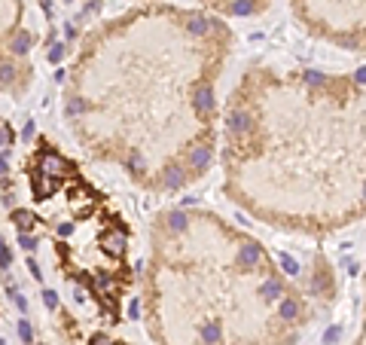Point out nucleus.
Here are the masks:
<instances>
[{"instance_id":"aec40b11","label":"nucleus","mask_w":366,"mask_h":345,"mask_svg":"<svg viewBox=\"0 0 366 345\" xmlns=\"http://www.w3.org/2000/svg\"><path fill=\"white\" fill-rule=\"evenodd\" d=\"M61 55H64V43H52V49H49V61H61Z\"/></svg>"},{"instance_id":"9d476101","label":"nucleus","mask_w":366,"mask_h":345,"mask_svg":"<svg viewBox=\"0 0 366 345\" xmlns=\"http://www.w3.org/2000/svg\"><path fill=\"white\" fill-rule=\"evenodd\" d=\"M9 49H12L15 55H24V52L31 49V37H27L24 31H18V34L12 37V43H9Z\"/></svg>"},{"instance_id":"f3484780","label":"nucleus","mask_w":366,"mask_h":345,"mask_svg":"<svg viewBox=\"0 0 366 345\" xmlns=\"http://www.w3.org/2000/svg\"><path fill=\"white\" fill-rule=\"evenodd\" d=\"M305 83L318 89V86H324V83H327V76H324L321 70H305Z\"/></svg>"},{"instance_id":"f257e3e1","label":"nucleus","mask_w":366,"mask_h":345,"mask_svg":"<svg viewBox=\"0 0 366 345\" xmlns=\"http://www.w3.org/2000/svg\"><path fill=\"white\" fill-rule=\"evenodd\" d=\"M226 125H229V135H247V131H250V125H254V119H250V113H247V110L235 107V110H229Z\"/></svg>"},{"instance_id":"473e14b6","label":"nucleus","mask_w":366,"mask_h":345,"mask_svg":"<svg viewBox=\"0 0 366 345\" xmlns=\"http://www.w3.org/2000/svg\"><path fill=\"white\" fill-rule=\"evenodd\" d=\"M92 345H110V339H107V336H95V339H92Z\"/></svg>"},{"instance_id":"7ed1b4c3","label":"nucleus","mask_w":366,"mask_h":345,"mask_svg":"<svg viewBox=\"0 0 366 345\" xmlns=\"http://www.w3.org/2000/svg\"><path fill=\"white\" fill-rule=\"evenodd\" d=\"M186 28H189V34H195V37H205L211 28H217V21H214V18H208V15H199V12H192V15H186Z\"/></svg>"},{"instance_id":"7c9ffc66","label":"nucleus","mask_w":366,"mask_h":345,"mask_svg":"<svg viewBox=\"0 0 366 345\" xmlns=\"http://www.w3.org/2000/svg\"><path fill=\"white\" fill-rule=\"evenodd\" d=\"M12 300H15V306H18V309H21V312H24V309H27V300H24V297H18V294H12Z\"/></svg>"},{"instance_id":"ddd939ff","label":"nucleus","mask_w":366,"mask_h":345,"mask_svg":"<svg viewBox=\"0 0 366 345\" xmlns=\"http://www.w3.org/2000/svg\"><path fill=\"white\" fill-rule=\"evenodd\" d=\"M260 294H263L266 300H278V297H281V281H275V278H269V281H263V287H260Z\"/></svg>"},{"instance_id":"6ab92c4d","label":"nucleus","mask_w":366,"mask_h":345,"mask_svg":"<svg viewBox=\"0 0 366 345\" xmlns=\"http://www.w3.org/2000/svg\"><path fill=\"white\" fill-rule=\"evenodd\" d=\"M339 339H342V330H339V327H330V330L324 333V342L327 345H336Z\"/></svg>"},{"instance_id":"0eeeda50","label":"nucleus","mask_w":366,"mask_h":345,"mask_svg":"<svg viewBox=\"0 0 366 345\" xmlns=\"http://www.w3.org/2000/svg\"><path fill=\"white\" fill-rule=\"evenodd\" d=\"M208 162H211V150H208V147H195V150L189 153V165H192L195 171H202Z\"/></svg>"},{"instance_id":"f704fd0d","label":"nucleus","mask_w":366,"mask_h":345,"mask_svg":"<svg viewBox=\"0 0 366 345\" xmlns=\"http://www.w3.org/2000/svg\"><path fill=\"white\" fill-rule=\"evenodd\" d=\"M3 248H6V242H3V238H0V251H3Z\"/></svg>"},{"instance_id":"72a5a7b5","label":"nucleus","mask_w":366,"mask_h":345,"mask_svg":"<svg viewBox=\"0 0 366 345\" xmlns=\"http://www.w3.org/2000/svg\"><path fill=\"white\" fill-rule=\"evenodd\" d=\"M6 174V156H0V177Z\"/></svg>"},{"instance_id":"f03ea898","label":"nucleus","mask_w":366,"mask_h":345,"mask_svg":"<svg viewBox=\"0 0 366 345\" xmlns=\"http://www.w3.org/2000/svg\"><path fill=\"white\" fill-rule=\"evenodd\" d=\"M61 171H67V162L55 153H43L40 156V177H58Z\"/></svg>"},{"instance_id":"a211bd4d","label":"nucleus","mask_w":366,"mask_h":345,"mask_svg":"<svg viewBox=\"0 0 366 345\" xmlns=\"http://www.w3.org/2000/svg\"><path fill=\"white\" fill-rule=\"evenodd\" d=\"M12 76H15V67L12 64H0V86L12 83Z\"/></svg>"},{"instance_id":"5701e85b","label":"nucleus","mask_w":366,"mask_h":345,"mask_svg":"<svg viewBox=\"0 0 366 345\" xmlns=\"http://www.w3.org/2000/svg\"><path fill=\"white\" fill-rule=\"evenodd\" d=\"M43 303H46V309H55L58 306V294L55 290H43Z\"/></svg>"},{"instance_id":"423d86ee","label":"nucleus","mask_w":366,"mask_h":345,"mask_svg":"<svg viewBox=\"0 0 366 345\" xmlns=\"http://www.w3.org/2000/svg\"><path fill=\"white\" fill-rule=\"evenodd\" d=\"M211 107H214V89L202 83V86L195 89V110H199V113H211Z\"/></svg>"},{"instance_id":"4468645a","label":"nucleus","mask_w":366,"mask_h":345,"mask_svg":"<svg viewBox=\"0 0 366 345\" xmlns=\"http://www.w3.org/2000/svg\"><path fill=\"white\" fill-rule=\"evenodd\" d=\"M202 339H205L208 345H217L220 342V324H214V321L205 324V327H202Z\"/></svg>"},{"instance_id":"6e6552de","label":"nucleus","mask_w":366,"mask_h":345,"mask_svg":"<svg viewBox=\"0 0 366 345\" xmlns=\"http://www.w3.org/2000/svg\"><path fill=\"white\" fill-rule=\"evenodd\" d=\"M162 183H165L168 190H177V187L183 183V168H180V165H171V168L165 171V177H162Z\"/></svg>"},{"instance_id":"a878e982","label":"nucleus","mask_w":366,"mask_h":345,"mask_svg":"<svg viewBox=\"0 0 366 345\" xmlns=\"http://www.w3.org/2000/svg\"><path fill=\"white\" fill-rule=\"evenodd\" d=\"M9 266H12V251L3 248V251H0V269H9Z\"/></svg>"},{"instance_id":"dca6fc26","label":"nucleus","mask_w":366,"mask_h":345,"mask_svg":"<svg viewBox=\"0 0 366 345\" xmlns=\"http://www.w3.org/2000/svg\"><path fill=\"white\" fill-rule=\"evenodd\" d=\"M229 9H232V15H250L254 0H235V3H229Z\"/></svg>"},{"instance_id":"39448f33","label":"nucleus","mask_w":366,"mask_h":345,"mask_svg":"<svg viewBox=\"0 0 366 345\" xmlns=\"http://www.w3.org/2000/svg\"><path fill=\"white\" fill-rule=\"evenodd\" d=\"M260 257H263V251H260L257 245H244V248L238 251L235 263H238L241 269H250V266H257V263H260Z\"/></svg>"},{"instance_id":"2eb2a0df","label":"nucleus","mask_w":366,"mask_h":345,"mask_svg":"<svg viewBox=\"0 0 366 345\" xmlns=\"http://www.w3.org/2000/svg\"><path fill=\"white\" fill-rule=\"evenodd\" d=\"M278 263H281V269H284L287 275H299V263H296L290 254H281V257H278Z\"/></svg>"},{"instance_id":"c85d7f7f","label":"nucleus","mask_w":366,"mask_h":345,"mask_svg":"<svg viewBox=\"0 0 366 345\" xmlns=\"http://www.w3.org/2000/svg\"><path fill=\"white\" fill-rule=\"evenodd\" d=\"M9 141H12V135H9V131H6V128H3V125H0V147H6V144H9Z\"/></svg>"},{"instance_id":"bb28decb","label":"nucleus","mask_w":366,"mask_h":345,"mask_svg":"<svg viewBox=\"0 0 366 345\" xmlns=\"http://www.w3.org/2000/svg\"><path fill=\"white\" fill-rule=\"evenodd\" d=\"M128 165H131L134 171H144V156H140V153H134V156L128 159Z\"/></svg>"},{"instance_id":"cd10ccee","label":"nucleus","mask_w":366,"mask_h":345,"mask_svg":"<svg viewBox=\"0 0 366 345\" xmlns=\"http://www.w3.org/2000/svg\"><path fill=\"white\" fill-rule=\"evenodd\" d=\"M70 232H73V226H70V223H58V235H64V238H67Z\"/></svg>"},{"instance_id":"412c9836","label":"nucleus","mask_w":366,"mask_h":345,"mask_svg":"<svg viewBox=\"0 0 366 345\" xmlns=\"http://www.w3.org/2000/svg\"><path fill=\"white\" fill-rule=\"evenodd\" d=\"M18 245H21L24 251H34V248H37V238L27 235V232H21V235H18Z\"/></svg>"},{"instance_id":"b1692460","label":"nucleus","mask_w":366,"mask_h":345,"mask_svg":"<svg viewBox=\"0 0 366 345\" xmlns=\"http://www.w3.org/2000/svg\"><path fill=\"white\" fill-rule=\"evenodd\" d=\"M18 336H21L24 342H31V339H34V333H31V324H27V321H18Z\"/></svg>"},{"instance_id":"f8f14e48","label":"nucleus","mask_w":366,"mask_h":345,"mask_svg":"<svg viewBox=\"0 0 366 345\" xmlns=\"http://www.w3.org/2000/svg\"><path fill=\"white\" fill-rule=\"evenodd\" d=\"M12 220L18 223V229H21V232H27L31 226H37V220H34V214H31V211H15V214H12Z\"/></svg>"},{"instance_id":"9b49d317","label":"nucleus","mask_w":366,"mask_h":345,"mask_svg":"<svg viewBox=\"0 0 366 345\" xmlns=\"http://www.w3.org/2000/svg\"><path fill=\"white\" fill-rule=\"evenodd\" d=\"M186 223H189V220H186L183 211H171V214H168V229H171V232H183Z\"/></svg>"},{"instance_id":"393cba45","label":"nucleus","mask_w":366,"mask_h":345,"mask_svg":"<svg viewBox=\"0 0 366 345\" xmlns=\"http://www.w3.org/2000/svg\"><path fill=\"white\" fill-rule=\"evenodd\" d=\"M137 315H140V300L134 297V300L128 303V318H131V321H137Z\"/></svg>"},{"instance_id":"4be33fe9","label":"nucleus","mask_w":366,"mask_h":345,"mask_svg":"<svg viewBox=\"0 0 366 345\" xmlns=\"http://www.w3.org/2000/svg\"><path fill=\"white\" fill-rule=\"evenodd\" d=\"M82 110H86V101H79V98H73V101L67 104V113H70V116H76V113H82Z\"/></svg>"},{"instance_id":"1a4fd4ad","label":"nucleus","mask_w":366,"mask_h":345,"mask_svg":"<svg viewBox=\"0 0 366 345\" xmlns=\"http://www.w3.org/2000/svg\"><path fill=\"white\" fill-rule=\"evenodd\" d=\"M278 315H281V321H293V318L299 315V303H296V300H281Z\"/></svg>"},{"instance_id":"20e7f679","label":"nucleus","mask_w":366,"mask_h":345,"mask_svg":"<svg viewBox=\"0 0 366 345\" xmlns=\"http://www.w3.org/2000/svg\"><path fill=\"white\" fill-rule=\"evenodd\" d=\"M125 245H128V235H125L122 229H110V232L104 235V248H107L110 254H122Z\"/></svg>"},{"instance_id":"c756f323","label":"nucleus","mask_w":366,"mask_h":345,"mask_svg":"<svg viewBox=\"0 0 366 345\" xmlns=\"http://www.w3.org/2000/svg\"><path fill=\"white\" fill-rule=\"evenodd\" d=\"M21 138H24V141H31V138H34V122H27V125H24V131H21Z\"/></svg>"},{"instance_id":"2f4dec72","label":"nucleus","mask_w":366,"mask_h":345,"mask_svg":"<svg viewBox=\"0 0 366 345\" xmlns=\"http://www.w3.org/2000/svg\"><path fill=\"white\" fill-rule=\"evenodd\" d=\"M354 79H357V86H363V79H366V70H363V67H357V73H354Z\"/></svg>"}]
</instances>
